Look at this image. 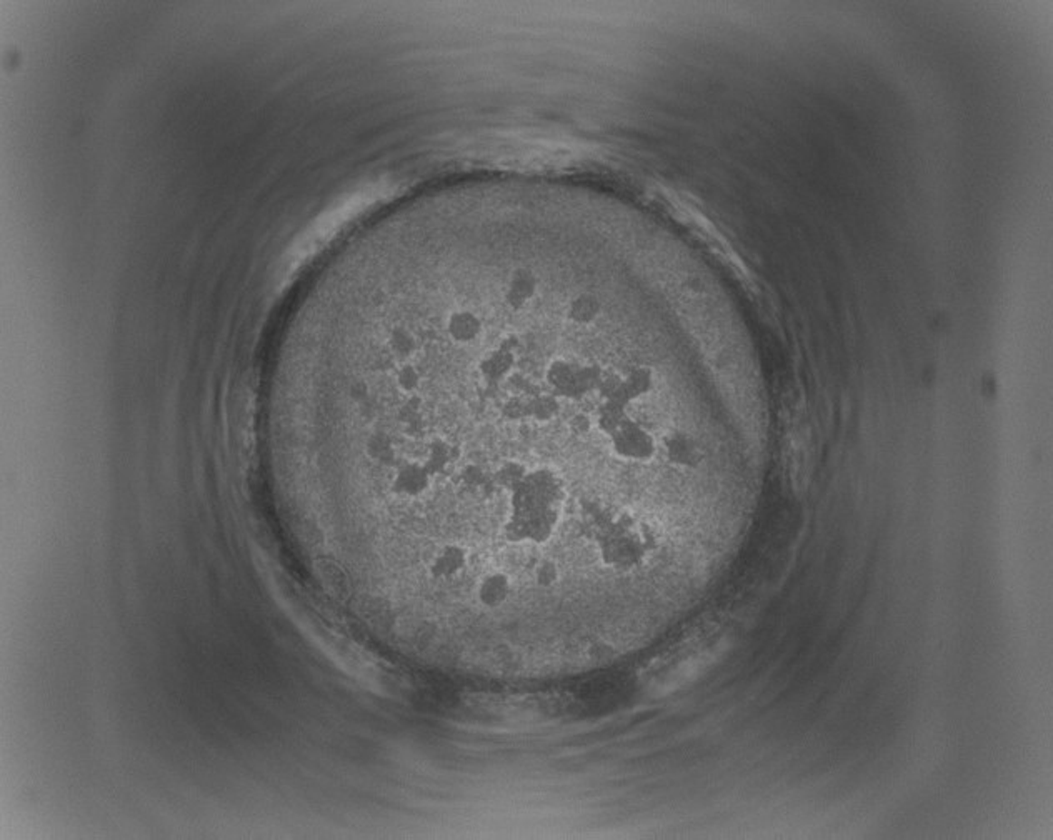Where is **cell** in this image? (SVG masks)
I'll return each mask as SVG.
<instances>
[{"instance_id": "6da1fadb", "label": "cell", "mask_w": 1053, "mask_h": 840, "mask_svg": "<svg viewBox=\"0 0 1053 840\" xmlns=\"http://www.w3.org/2000/svg\"><path fill=\"white\" fill-rule=\"evenodd\" d=\"M608 449L622 463L644 465L657 455L658 445L656 437L644 425L628 419L620 429L608 435Z\"/></svg>"}, {"instance_id": "7a4b0ae2", "label": "cell", "mask_w": 1053, "mask_h": 840, "mask_svg": "<svg viewBox=\"0 0 1053 840\" xmlns=\"http://www.w3.org/2000/svg\"><path fill=\"white\" fill-rule=\"evenodd\" d=\"M442 332L452 346L470 348L485 337V320L475 309L455 305L442 317Z\"/></svg>"}, {"instance_id": "3957f363", "label": "cell", "mask_w": 1053, "mask_h": 840, "mask_svg": "<svg viewBox=\"0 0 1053 840\" xmlns=\"http://www.w3.org/2000/svg\"><path fill=\"white\" fill-rule=\"evenodd\" d=\"M541 277L529 265H515L502 287V302L512 312H525L541 295Z\"/></svg>"}, {"instance_id": "277c9868", "label": "cell", "mask_w": 1053, "mask_h": 840, "mask_svg": "<svg viewBox=\"0 0 1053 840\" xmlns=\"http://www.w3.org/2000/svg\"><path fill=\"white\" fill-rule=\"evenodd\" d=\"M436 477L428 471L424 461H400L397 463L392 479H390V492L404 499V501H418L424 499L432 491Z\"/></svg>"}, {"instance_id": "5b68a950", "label": "cell", "mask_w": 1053, "mask_h": 840, "mask_svg": "<svg viewBox=\"0 0 1053 840\" xmlns=\"http://www.w3.org/2000/svg\"><path fill=\"white\" fill-rule=\"evenodd\" d=\"M469 547L457 540L438 546L427 560V576L434 582H454L470 568Z\"/></svg>"}, {"instance_id": "8992f818", "label": "cell", "mask_w": 1053, "mask_h": 840, "mask_svg": "<svg viewBox=\"0 0 1053 840\" xmlns=\"http://www.w3.org/2000/svg\"><path fill=\"white\" fill-rule=\"evenodd\" d=\"M513 594V578L503 568H493L485 572L475 582L474 597L480 609L495 612L509 604Z\"/></svg>"}, {"instance_id": "52a82bcc", "label": "cell", "mask_w": 1053, "mask_h": 840, "mask_svg": "<svg viewBox=\"0 0 1053 840\" xmlns=\"http://www.w3.org/2000/svg\"><path fill=\"white\" fill-rule=\"evenodd\" d=\"M563 314L572 326L589 329L594 327L604 314V304L592 291H579L567 301Z\"/></svg>"}, {"instance_id": "ba28073f", "label": "cell", "mask_w": 1053, "mask_h": 840, "mask_svg": "<svg viewBox=\"0 0 1053 840\" xmlns=\"http://www.w3.org/2000/svg\"><path fill=\"white\" fill-rule=\"evenodd\" d=\"M424 463L427 465L432 475L438 479L444 473H449L452 467L459 461V451L452 442L444 437H436L428 442L427 449L424 453Z\"/></svg>"}, {"instance_id": "9c48e42d", "label": "cell", "mask_w": 1053, "mask_h": 840, "mask_svg": "<svg viewBox=\"0 0 1053 840\" xmlns=\"http://www.w3.org/2000/svg\"><path fill=\"white\" fill-rule=\"evenodd\" d=\"M656 387V370L648 366L632 368L622 377V400H642Z\"/></svg>"}, {"instance_id": "30bf717a", "label": "cell", "mask_w": 1053, "mask_h": 840, "mask_svg": "<svg viewBox=\"0 0 1053 840\" xmlns=\"http://www.w3.org/2000/svg\"><path fill=\"white\" fill-rule=\"evenodd\" d=\"M662 442H664L665 455H667L668 461L674 463V465H687V467H690L692 463L699 459L697 444L694 442L692 437H688L685 432H668Z\"/></svg>"}, {"instance_id": "8fae6325", "label": "cell", "mask_w": 1053, "mask_h": 840, "mask_svg": "<svg viewBox=\"0 0 1053 840\" xmlns=\"http://www.w3.org/2000/svg\"><path fill=\"white\" fill-rule=\"evenodd\" d=\"M364 453L370 463H378V465H394L396 467L398 463V453H397L396 442L394 439L384 431H376L367 434L366 441H364Z\"/></svg>"}, {"instance_id": "7c38bea8", "label": "cell", "mask_w": 1053, "mask_h": 840, "mask_svg": "<svg viewBox=\"0 0 1053 840\" xmlns=\"http://www.w3.org/2000/svg\"><path fill=\"white\" fill-rule=\"evenodd\" d=\"M392 382L396 389L404 396H417L424 387V372L416 362H392Z\"/></svg>"}, {"instance_id": "4fadbf2b", "label": "cell", "mask_w": 1053, "mask_h": 840, "mask_svg": "<svg viewBox=\"0 0 1053 840\" xmlns=\"http://www.w3.org/2000/svg\"><path fill=\"white\" fill-rule=\"evenodd\" d=\"M531 576H532L535 587L541 588V590H550L560 584L562 568L552 557H542L533 564Z\"/></svg>"}, {"instance_id": "5bb4252c", "label": "cell", "mask_w": 1053, "mask_h": 840, "mask_svg": "<svg viewBox=\"0 0 1053 840\" xmlns=\"http://www.w3.org/2000/svg\"><path fill=\"white\" fill-rule=\"evenodd\" d=\"M560 410V400L555 394H541L529 400V419L539 424L552 422Z\"/></svg>"}, {"instance_id": "9a60e30c", "label": "cell", "mask_w": 1053, "mask_h": 840, "mask_svg": "<svg viewBox=\"0 0 1053 840\" xmlns=\"http://www.w3.org/2000/svg\"><path fill=\"white\" fill-rule=\"evenodd\" d=\"M567 427L574 435H587L597 429L594 417L590 414H585V412H575L574 415L567 422Z\"/></svg>"}]
</instances>
